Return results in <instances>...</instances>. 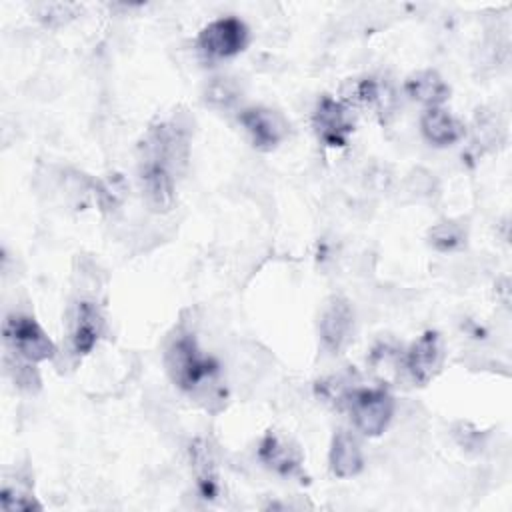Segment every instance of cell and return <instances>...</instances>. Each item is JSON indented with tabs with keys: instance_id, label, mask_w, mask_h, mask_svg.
Here are the masks:
<instances>
[{
	"instance_id": "6da1fadb",
	"label": "cell",
	"mask_w": 512,
	"mask_h": 512,
	"mask_svg": "<svg viewBox=\"0 0 512 512\" xmlns=\"http://www.w3.org/2000/svg\"><path fill=\"white\" fill-rule=\"evenodd\" d=\"M190 154V130L178 118L150 126L138 146V180L146 204L168 212L176 198L178 174Z\"/></svg>"
},
{
	"instance_id": "7a4b0ae2",
	"label": "cell",
	"mask_w": 512,
	"mask_h": 512,
	"mask_svg": "<svg viewBox=\"0 0 512 512\" xmlns=\"http://www.w3.org/2000/svg\"><path fill=\"white\" fill-rule=\"evenodd\" d=\"M166 370L170 380L188 394L210 392L216 386L218 364L202 354L190 334L176 336L166 350Z\"/></svg>"
},
{
	"instance_id": "3957f363",
	"label": "cell",
	"mask_w": 512,
	"mask_h": 512,
	"mask_svg": "<svg viewBox=\"0 0 512 512\" xmlns=\"http://www.w3.org/2000/svg\"><path fill=\"white\" fill-rule=\"evenodd\" d=\"M2 334L8 350L26 362L50 360L56 354L54 342L30 314H8Z\"/></svg>"
},
{
	"instance_id": "277c9868",
	"label": "cell",
	"mask_w": 512,
	"mask_h": 512,
	"mask_svg": "<svg viewBox=\"0 0 512 512\" xmlns=\"http://www.w3.org/2000/svg\"><path fill=\"white\" fill-rule=\"evenodd\" d=\"M354 426L366 436H380L394 414V398L384 388H356L344 394Z\"/></svg>"
},
{
	"instance_id": "5b68a950",
	"label": "cell",
	"mask_w": 512,
	"mask_h": 512,
	"mask_svg": "<svg viewBox=\"0 0 512 512\" xmlns=\"http://www.w3.org/2000/svg\"><path fill=\"white\" fill-rule=\"evenodd\" d=\"M248 44V28L236 16L212 20L198 34V52L208 60H222L240 54Z\"/></svg>"
},
{
	"instance_id": "8992f818",
	"label": "cell",
	"mask_w": 512,
	"mask_h": 512,
	"mask_svg": "<svg viewBox=\"0 0 512 512\" xmlns=\"http://www.w3.org/2000/svg\"><path fill=\"white\" fill-rule=\"evenodd\" d=\"M312 126L316 136L332 148H342L348 144L354 132V116L346 102L334 100L332 96H322L316 104Z\"/></svg>"
},
{
	"instance_id": "52a82bcc",
	"label": "cell",
	"mask_w": 512,
	"mask_h": 512,
	"mask_svg": "<svg viewBox=\"0 0 512 512\" xmlns=\"http://www.w3.org/2000/svg\"><path fill=\"white\" fill-rule=\"evenodd\" d=\"M240 124L246 128L252 144L260 150L276 148L288 134L286 120L266 106H250L238 114Z\"/></svg>"
},
{
	"instance_id": "ba28073f",
	"label": "cell",
	"mask_w": 512,
	"mask_h": 512,
	"mask_svg": "<svg viewBox=\"0 0 512 512\" xmlns=\"http://www.w3.org/2000/svg\"><path fill=\"white\" fill-rule=\"evenodd\" d=\"M444 358L442 340L438 332L428 330L418 340L412 342L404 356V368L412 382L416 384H428L440 370Z\"/></svg>"
},
{
	"instance_id": "9c48e42d",
	"label": "cell",
	"mask_w": 512,
	"mask_h": 512,
	"mask_svg": "<svg viewBox=\"0 0 512 512\" xmlns=\"http://www.w3.org/2000/svg\"><path fill=\"white\" fill-rule=\"evenodd\" d=\"M354 324V310L342 296H334L322 310L320 316V338L326 350L338 352L350 338Z\"/></svg>"
},
{
	"instance_id": "30bf717a",
	"label": "cell",
	"mask_w": 512,
	"mask_h": 512,
	"mask_svg": "<svg viewBox=\"0 0 512 512\" xmlns=\"http://www.w3.org/2000/svg\"><path fill=\"white\" fill-rule=\"evenodd\" d=\"M102 316L94 302L82 300L76 304L70 322V346L76 356L92 352L102 334Z\"/></svg>"
},
{
	"instance_id": "8fae6325",
	"label": "cell",
	"mask_w": 512,
	"mask_h": 512,
	"mask_svg": "<svg viewBox=\"0 0 512 512\" xmlns=\"http://www.w3.org/2000/svg\"><path fill=\"white\" fill-rule=\"evenodd\" d=\"M420 130H422L424 138L430 144L438 146V148L456 144L464 136V132H466L464 124L456 116H452L448 110H444L440 106L428 108L422 114Z\"/></svg>"
},
{
	"instance_id": "7c38bea8",
	"label": "cell",
	"mask_w": 512,
	"mask_h": 512,
	"mask_svg": "<svg viewBox=\"0 0 512 512\" xmlns=\"http://www.w3.org/2000/svg\"><path fill=\"white\" fill-rule=\"evenodd\" d=\"M330 470L338 478H352L364 468V454L358 440L348 432H336L330 446Z\"/></svg>"
},
{
	"instance_id": "4fadbf2b",
	"label": "cell",
	"mask_w": 512,
	"mask_h": 512,
	"mask_svg": "<svg viewBox=\"0 0 512 512\" xmlns=\"http://www.w3.org/2000/svg\"><path fill=\"white\" fill-rule=\"evenodd\" d=\"M258 456L268 468H272L274 472H278L282 476L296 474L300 470V464H302L300 452L274 432H268L262 438L260 448H258Z\"/></svg>"
},
{
	"instance_id": "5bb4252c",
	"label": "cell",
	"mask_w": 512,
	"mask_h": 512,
	"mask_svg": "<svg viewBox=\"0 0 512 512\" xmlns=\"http://www.w3.org/2000/svg\"><path fill=\"white\" fill-rule=\"evenodd\" d=\"M404 88L412 100L426 104L428 108L440 106L450 96L448 84L442 80V76L436 70H418L410 74L406 78Z\"/></svg>"
},
{
	"instance_id": "9a60e30c",
	"label": "cell",
	"mask_w": 512,
	"mask_h": 512,
	"mask_svg": "<svg viewBox=\"0 0 512 512\" xmlns=\"http://www.w3.org/2000/svg\"><path fill=\"white\" fill-rule=\"evenodd\" d=\"M190 454H192V464H194V470H196V480H198L200 494L204 498H214L218 494V478H216V472H214L208 450L200 442H196L192 446Z\"/></svg>"
},
{
	"instance_id": "2e32d148",
	"label": "cell",
	"mask_w": 512,
	"mask_h": 512,
	"mask_svg": "<svg viewBox=\"0 0 512 512\" xmlns=\"http://www.w3.org/2000/svg\"><path fill=\"white\" fill-rule=\"evenodd\" d=\"M464 230L460 224L454 222H440L430 230V242L438 248V250H456L464 244Z\"/></svg>"
},
{
	"instance_id": "e0dca14e",
	"label": "cell",
	"mask_w": 512,
	"mask_h": 512,
	"mask_svg": "<svg viewBox=\"0 0 512 512\" xmlns=\"http://www.w3.org/2000/svg\"><path fill=\"white\" fill-rule=\"evenodd\" d=\"M0 500H2V508L6 512H16V510L26 512V510H40L42 508L30 492H24L16 486H10L8 482H4V486H2Z\"/></svg>"
},
{
	"instance_id": "ac0fdd59",
	"label": "cell",
	"mask_w": 512,
	"mask_h": 512,
	"mask_svg": "<svg viewBox=\"0 0 512 512\" xmlns=\"http://www.w3.org/2000/svg\"><path fill=\"white\" fill-rule=\"evenodd\" d=\"M354 100L364 106H382L386 100V88L376 78H364L354 84Z\"/></svg>"
},
{
	"instance_id": "d6986e66",
	"label": "cell",
	"mask_w": 512,
	"mask_h": 512,
	"mask_svg": "<svg viewBox=\"0 0 512 512\" xmlns=\"http://www.w3.org/2000/svg\"><path fill=\"white\" fill-rule=\"evenodd\" d=\"M236 96H238V90L228 78H214V82L208 86V92H206V100L224 108H228L236 100Z\"/></svg>"
}]
</instances>
